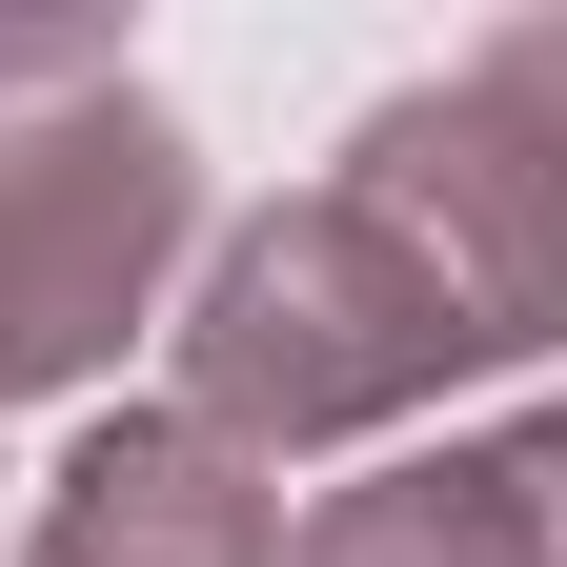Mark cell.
Here are the masks:
<instances>
[{
  "label": "cell",
  "instance_id": "cell-1",
  "mask_svg": "<svg viewBox=\"0 0 567 567\" xmlns=\"http://www.w3.org/2000/svg\"><path fill=\"white\" fill-rule=\"evenodd\" d=\"M344 183L425 244V284L466 305L486 365L567 344V21H507L425 102H385L365 142H344Z\"/></svg>",
  "mask_w": 567,
  "mask_h": 567
},
{
  "label": "cell",
  "instance_id": "cell-2",
  "mask_svg": "<svg viewBox=\"0 0 567 567\" xmlns=\"http://www.w3.org/2000/svg\"><path fill=\"white\" fill-rule=\"evenodd\" d=\"M183 122L122 82V61H61V82L0 102V405L82 385L102 344L142 324V284L183 244Z\"/></svg>",
  "mask_w": 567,
  "mask_h": 567
},
{
  "label": "cell",
  "instance_id": "cell-3",
  "mask_svg": "<svg viewBox=\"0 0 567 567\" xmlns=\"http://www.w3.org/2000/svg\"><path fill=\"white\" fill-rule=\"evenodd\" d=\"M305 567H567V405L507 425V446H446V466H385L305 527Z\"/></svg>",
  "mask_w": 567,
  "mask_h": 567
},
{
  "label": "cell",
  "instance_id": "cell-4",
  "mask_svg": "<svg viewBox=\"0 0 567 567\" xmlns=\"http://www.w3.org/2000/svg\"><path fill=\"white\" fill-rule=\"evenodd\" d=\"M284 527H264V486H244V446H203V425L163 405V425H102L82 466H61V507H41V567H264Z\"/></svg>",
  "mask_w": 567,
  "mask_h": 567
},
{
  "label": "cell",
  "instance_id": "cell-5",
  "mask_svg": "<svg viewBox=\"0 0 567 567\" xmlns=\"http://www.w3.org/2000/svg\"><path fill=\"white\" fill-rule=\"evenodd\" d=\"M61 61H102V41H0V102H21V82H61Z\"/></svg>",
  "mask_w": 567,
  "mask_h": 567
}]
</instances>
